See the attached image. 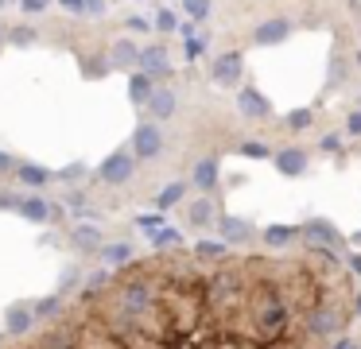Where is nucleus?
I'll list each match as a JSON object with an SVG mask.
<instances>
[{
    "label": "nucleus",
    "instance_id": "f257e3e1",
    "mask_svg": "<svg viewBox=\"0 0 361 349\" xmlns=\"http://www.w3.org/2000/svg\"><path fill=\"white\" fill-rule=\"evenodd\" d=\"M357 310L330 252L198 245L128 260L8 349H334Z\"/></svg>",
    "mask_w": 361,
    "mask_h": 349
},
{
    "label": "nucleus",
    "instance_id": "f03ea898",
    "mask_svg": "<svg viewBox=\"0 0 361 349\" xmlns=\"http://www.w3.org/2000/svg\"><path fill=\"white\" fill-rule=\"evenodd\" d=\"M128 175H133V155H125V152L109 155V159L102 163V178H105V183H125Z\"/></svg>",
    "mask_w": 361,
    "mask_h": 349
},
{
    "label": "nucleus",
    "instance_id": "7ed1b4c3",
    "mask_svg": "<svg viewBox=\"0 0 361 349\" xmlns=\"http://www.w3.org/2000/svg\"><path fill=\"white\" fill-rule=\"evenodd\" d=\"M159 132L152 128V124H144V128H136V155H156L159 152Z\"/></svg>",
    "mask_w": 361,
    "mask_h": 349
},
{
    "label": "nucleus",
    "instance_id": "20e7f679",
    "mask_svg": "<svg viewBox=\"0 0 361 349\" xmlns=\"http://www.w3.org/2000/svg\"><path fill=\"white\" fill-rule=\"evenodd\" d=\"M237 74H241V54H226V59L214 62V78L218 82H233Z\"/></svg>",
    "mask_w": 361,
    "mask_h": 349
},
{
    "label": "nucleus",
    "instance_id": "39448f33",
    "mask_svg": "<svg viewBox=\"0 0 361 349\" xmlns=\"http://www.w3.org/2000/svg\"><path fill=\"white\" fill-rule=\"evenodd\" d=\"M288 35V20H268L264 27H257V43H280Z\"/></svg>",
    "mask_w": 361,
    "mask_h": 349
},
{
    "label": "nucleus",
    "instance_id": "423d86ee",
    "mask_svg": "<svg viewBox=\"0 0 361 349\" xmlns=\"http://www.w3.org/2000/svg\"><path fill=\"white\" fill-rule=\"evenodd\" d=\"M140 59H144V66H148V70H156V74H167V54H164V51L148 47V51H140Z\"/></svg>",
    "mask_w": 361,
    "mask_h": 349
},
{
    "label": "nucleus",
    "instance_id": "0eeeda50",
    "mask_svg": "<svg viewBox=\"0 0 361 349\" xmlns=\"http://www.w3.org/2000/svg\"><path fill=\"white\" fill-rule=\"evenodd\" d=\"M303 167H307L303 152H283V155H280V171H288V175H299Z\"/></svg>",
    "mask_w": 361,
    "mask_h": 349
},
{
    "label": "nucleus",
    "instance_id": "6e6552de",
    "mask_svg": "<svg viewBox=\"0 0 361 349\" xmlns=\"http://www.w3.org/2000/svg\"><path fill=\"white\" fill-rule=\"evenodd\" d=\"M128 93H133V101H144L152 93V78L148 74H133V82H128Z\"/></svg>",
    "mask_w": 361,
    "mask_h": 349
},
{
    "label": "nucleus",
    "instance_id": "1a4fd4ad",
    "mask_svg": "<svg viewBox=\"0 0 361 349\" xmlns=\"http://www.w3.org/2000/svg\"><path fill=\"white\" fill-rule=\"evenodd\" d=\"M20 214H24V217H32V221H43V217H47V202L27 198V202H20Z\"/></svg>",
    "mask_w": 361,
    "mask_h": 349
},
{
    "label": "nucleus",
    "instance_id": "9d476101",
    "mask_svg": "<svg viewBox=\"0 0 361 349\" xmlns=\"http://www.w3.org/2000/svg\"><path fill=\"white\" fill-rule=\"evenodd\" d=\"M171 109H175V97H171V93H156V97H152V113H159V116H167V113H171Z\"/></svg>",
    "mask_w": 361,
    "mask_h": 349
},
{
    "label": "nucleus",
    "instance_id": "9b49d317",
    "mask_svg": "<svg viewBox=\"0 0 361 349\" xmlns=\"http://www.w3.org/2000/svg\"><path fill=\"white\" fill-rule=\"evenodd\" d=\"M241 109H245V113H249V116H257L260 109H264V101H260V97H257V93H252V90H245V93H241Z\"/></svg>",
    "mask_w": 361,
    "mask_h": 349
},
{
    "label": "nucleus",
    "instance_id": "f8f14e48",
    "mask_svg": "<svg viewBox=\"0 0 361 349\" xmlns=\"http://www.w3.org/2000/svg\"><path fill=\"white\" fill-rule=\"evenodd\" d=\"M195 183H198V186H214V163H198Z\"/></svg>",
    "mask_w": 361,
    "mask_h": 349
},
{
    "label": "nucleus",
    "instance_id": "ddd939ff",
    "mask_svg": "<svg viewBox=\"0 0 361 349\" xmlns=\"http://www.w3.org/2000/svg\"><path fill=\"white\" fill-rule=\"evenodd\" d=\"M20 178H24V183H32V186H39L43 178H47V171H43V167H24V171H20Z\"/></svg>",
    "mask_w": 361,
    "mask_h": 349
},
{
    "label": "nucleus",
    "instance_id": "4468645a",
    "mask_svg": "<svg viewBox=\"0 0 361 349\" xmlns=\"http://www.w3.org/2000/svg\"><path fill=\"white\" fill-rule=\"evenodd\" d=\"M179 198H183V186H167V190L159 194V206L167 209V206H171V202H179Z\"/></svg>",
    "mask_w": 361,
    "mask_h": 349
},
{
    "label": "nucleus",
    "instance_id": "2eb2a0df",
    "mask_svg": "<svg viewBox=\"0 0 361 349\" xmlns=\"http://www.w3.org/2000/svg\"><path fill=\"white\" fill-rule=\"evenodd\" d=\"M206 217H210V209H206V202H195V206H190V221H195V225H202Z\"/></svg>",
    "mask_w": 361,
    "mask_h": 349
},
{
    "label": "nucleus",
    "instance_id": "dca6fc26",
    "mask_svg": "<svg viewBox=\"0 0 361 349\" xmlns=\"http://www.w3.org/2000/svg\"><path fill=\"white\" fill-rule=\"evenodd\" d=\"M288 237H295V229H283V225H276V229H268V240H276V245H283Z\"/></svg>",
    "mask_w": 361,
    "mask_h": 349
},
{
    "label": "nucleus",
    "instance_id": "f3484780",
    "mask_svg": "<svg viewBox=\"0 0 361 349\" xmlns=\"http://www.w3.org/2000/svg\"><path fill=\"white\" fill-rule=\"evenodd\" d=\"M187 12L190 16H206V12H210V4H206V0H187Z\"/></svg>",
    "mask_w": 361,
    "mask_h": 349
},
{
    "label": "nucleus",
    "instance_id": "a211bd4d",
    "mask_svg": "<svg viewBox=\"0 0 361 349\" xmlns=\"http://www.w3.org/2000/svg\"><path fill=\"white\" fill-rule=\"evenodd\" d=\"M245 155H257L260 159V155H268V147L264 144H245Z\"/></svg>",
    "mask_w": 361,
    "mask_h": 349
},
{
    "label": "nucleus",
    "instance_id": "6ab92c4d",
    "mask_svg": "<svg viewBox=\"0 0 361 349\" xmlns=\"http://www.w3.org/2000/svg\"><path fill=\"white\" fill-rule=\"evenodd\" d=\"M159 27L171 31V27H175V16H171V12H159Z\"/></svg>",
    "mask_w": 361,
    "mask_h": 349
},
{
    "label": "nucleus",
    "instance_id": "aec40b11",
    "mask_svg": "<svg viewBox=\"0 0 361 349\" xmlns=\"http://www.w3.org/2000/svg\"><path fill=\"white\" fill-rule=\"evenodd\" d=\"M198 51H202V39H190V43H187V54H190V59H195Z\"/></svg>",
    "mask_w": 361,
    "mask_h": 349
},
{
    "label": "nucleus",
    "instance_id": "412c9836",
    "mask_svg": "<svg viewBox=\"0 0 361 349\" xmlns=\"http://www.w3.org/2000/svg\"><path fill=\"white\" fill-rule=\"evenodd\" d=\"M307 121H311V116H307V113H291V124H295V128H303Z\"/></svg>",
    "mask_w": 361,
    "mask_h": 349
},
{
    "label": "nucleus",
    "instance_id": "4be33fe9",
    "mask_svg": "<svg viewBox=\"0 0 361 349\" xmlns=\"http://www.w3.org/2000/svg\"><path fill=\"white\" fill-rule=\"evenodd\" d=\"M350 132H361V113H353V116H350Z\"/></svg>",
    "mask_w": 361,
    "mask_h": 349
},
{
    "label": "nucleus",
    "instance_id": "5701e85b",
    "mask_svg": "<svg viewBox=\"0 0 361 349\" xmlns=\"http://www.w3.org/2000/svg\"><path fill=\"white\" fill-rule=\"evenodd\" d=\"M12 167V159H8V155H0V171H8Z\"/></svg>",
    "mask_w": 361,
    "mask_h": 349
},
{
    "label": "nucleus",
    "instance_id": "b1692460",
    "mask_svg": "<svg viewBox=\"0 0 361 349\" xmlns=\"http://www.w3.org/2000/svg\"><path fill=\"white\" fill-rule=\"evenodd\" d=\"M63 4H66V8H78V4H82V0H63Z\"/></svg>",
    "mask_w": 361,
    "mask_h": 349
}]
</instances>
